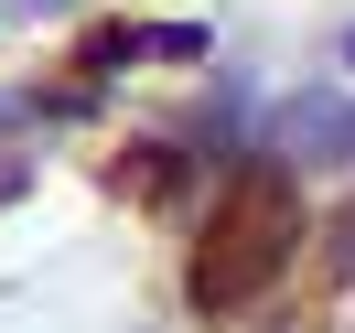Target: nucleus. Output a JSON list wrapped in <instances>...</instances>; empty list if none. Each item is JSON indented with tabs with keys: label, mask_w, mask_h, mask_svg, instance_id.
I'll return each instance as SVG.
<instances>
[{
	"label": "nucleus",
	"mask_w": 355,
	"mask_h": 333,
	"mask_svg": "<svg viewBox=\"0 0 355 333\" xmlns=\"http://www.w3.org/2000/svg\"><path fill=\"white\" fill-rule=\"evenodd\" d=\"M269 237H280V183H248V204L216 226V258L194 269V290H205V301H237V290H259V269L280 258Z\"/></svg>",
	"instance_id": "f257e3e1"
},
{
	"label": "nucleus",
	"mask_w": 355,
	"mask_h": 333,
	"mask_svg": "<svg viewBox=\"0 0 355 333\" xmlns=\"http://www.w3.org/2000/svg\"><path fill=\"white\" fill-rule=\"evenodd\" d=\"M345 54H355V33H345Z\"/></svg>",
	"instance_id": "f03ea898"
}]
</instances>
